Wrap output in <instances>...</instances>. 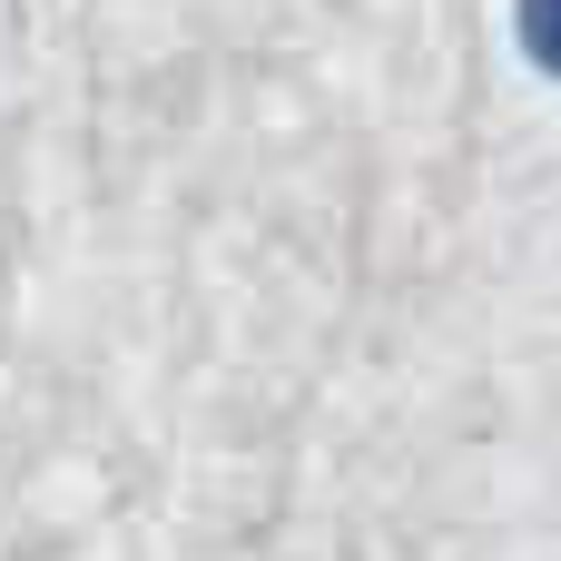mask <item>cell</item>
Wrapping results in <instances>:
<instances>
[{"label":"cell","instance_id":"cell-1","mask_svg":"<svg viewBox=\"0 0 561 561\" xmlns=\"http://www.w3.org/2000/svg\"><path fill=\"white\" fill-rule=\"evenodd\" d=\"M523 49L561 79V0H523Z\"/></svg>","mask_w":561,"mask_h":561}]
</instances>
